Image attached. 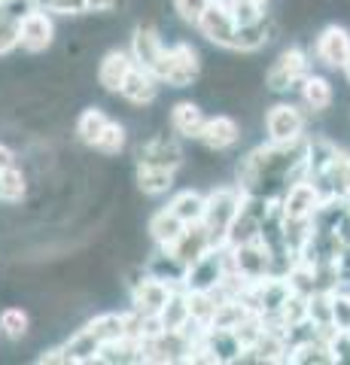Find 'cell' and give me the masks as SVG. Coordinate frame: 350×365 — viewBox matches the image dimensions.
<instances>
[{"label": "cell", "mask_w": 350, "mask_h": 365, "mask_svg": "<svg viewBox=\"0 0 350 365\" xmlns=\"http://www.w3.org/2000/svg\"><path fill=\"white\" fill-rule=\"evenodd\" d=\"M244 195L247 192L238 182H213L207 189V207H205V228L210 235L213 247H225V235L235 222V216L244 207Z\"/></svg>", "instance_id": "1"}, {"label": "cell", "mask_w": 350, "mask_h": 365, "mask_svg": "<svg viewBox=\"0 0 350 365\" xmlns=\"http://www.w3.org/2000/svg\"><path fill=\"white\" fill-rule=\"evenodd\" d=\"M201 67H205V58L195 46L189 40H177L165 49L159 67H155V76L168 88H192L201 76Z\"/></svg>", "instance_id": "2"}, {"label": "cell", "mask_w": 350, "mask_h": 365, "mask_svg": "<svg viewBox=\"0 0 350 365\" xmlns=\"http://www.w3.org/2000/svg\"><path fill=\"white\" fill-rule=\"evenodd\" d=\"M308 73H311L308 52H304L302 46H284V49L274 55V61L268 64V71L262 73L265 91H271V95H287V91L299 88Z\"/></svg>", "instance_id": "3"}, {"label": "cell", "mask_w": 350, "mask_h": 365, "mask_svg": "<svg viewBox=\"0 0 350 365\" xmlns=\"http://www.w3.org/2000/svg\"><path fill=\"white\" fill-rule=\"evenodd\" d=\"M308 110H302L299 104H292V101H277V104H271L265 110V137L271 143H292V140H302V137H308Z\"/></svg>", "instance_id": "4"}, {"label": "cell", "mask_w": 350, "mask_h": 365, "mask_svg": "<svg viewBox=\"0 0 350 365\" xmlns=\"http://www.w3.org/2000/svg\"><path fill=\"white\" fill-rule=\"evenodd\" d=\"M232 274V259H229V247H213L210 253L201 256L195 265L186 268V277H183V289L186 292H213L220 289L225 277Z\"/></svg>", "instance_id": "5"}, {"label": "cell", "mask_w": 350, "mask_h": 365, "mask_svg": "<svg viewBox=\"0 0 350 365\" xmlns=\"http://www.w3.org/2000/svg\"><path fill=\"white\" fill-rule=\"evenodd\" d=\"M195 28L210 46H220V49L235 52V43H238V21H235V16H232L229 0H213Z\"/></svg>", "instance_id": "6"}, {"label": "cell", "mask_w": 350, "mask_h": 365, "mask_svg": "<svg viewBox=\"0 0 350 365\" xmlns=\"http://www.w3.org/2000/svg\"><path fill=\"white\" fill-rule=\"evenodd\" d=\"M55 46V21L49 9H31L19 21V49L25 55H46Z\"/></svg>", "instance_id": "7"}, {"label": "cell", "mask_w": 350, "mask_h": 365, "mask_svg": "<svg viewBox=\"0 0 350 365\" xmlns=\"http://www.w3.org/2000/svg\"><path fill=\"white\" fill-rule=\"evenodd\" d=\"M229 259H232V274H238L244 283H259L274 274L271 265V253L262 241H250L241 247H229Z\"/></svg>", "instance_id": "8"}, {"label": "cell", "mask_w": 350, "mask_h": 365, "mask_svg": "<svg viewBox=\"0 0 350 365\" xmlns=\"http://www.w3.org/2000/svg\"><path fill=\"white\" fill-rule=\"evenodd\" d=\"M168 49V43L162 40V28L159 25H146V21H138L131 28V37H128V52L138 67H146V71L155 73L162 55Z\"/></svg>", "instance_id": "9"}, {"label": "cell", "mask_w": 350, "mask_h": 365, "mask_svg": "<svg viewBox=\"0 0 350 365\" xmlns=\"http://www.w3.org/2000/svg\"><path fill=\"white\" fill-rule=\"evenodd\" d=\"M314 58L329 71H344L350 61V31L344 25H326L314 40Z\"/></svg>", "instance_id": "10"}, {"label": "cell", "mask_w": 350, "mask_h": 365, "mask_svg": "<svg viewBox=\"0 0 350 365\" xmlns=\"http://www.w3.org/2000/svg\"><path fill=\"white\" fill-rule=\"evenodd\" d=\"M323 204V189L317 186L314 177H302L284 192L280 198V210H284L287 220H311L314 210Z\"/></svg>", "instance_id": "11"}, {"label": "cell", "mask_w": 350, "mask_h": 365, "mask_svg": "<svg viewBox=\"0 0 350 365\" xmlns=\"http://www.w3.org/2000/svg\"><path fill=\"white\" fill-rule=\"evenodd\" d=\"M134 67V58L128 49H119V46H110V49L101 55V61L95 67V79H98V88L107 91V95H119L122 83L128 79Z\"/></svg>", "instance_id": "12"}, {"label": "cell", "mask_w": 350, "mask_h": 365, "mask_svg": "<svg viewBox=\"0 0 350 365\" xmlns=\"http://www.w3.org/2000/svg\"><path fill=\"white\" fill-rule=\"evenodd\" d=\"M241 137H244V122L238 116H229V113H220V116H207L205 128L198 134V143H205L217 153H225L232 146H238Z\"/></svg>", "instance_id": "13"}, {"label": "cell", "mask_w": 350, "mask_h": 365, "mask_svg": "<svg viewBox=\"0 0 350 365\" xmlns=\"http://www.w3.org/2000/svg\"><path fill=\"white\" fill-rule=\"evenodd\" d=\"M159 88H162L159 76L153 71H146V67L134 64L128 79L119 88V98L125 101V104H134V107H150V104H155V98H159Z\"/></svg>", "instance_id": "14"}, {"label": "cell", "mask_w": 350, "mask_h": 365, "mask_svg": "<svg viewBox=\"0 0 350 365\" xmlns=\"http://www.w3.org/2000/svg\"><path fill=\"white\" fill-rule=\"evenodd\" d=\"M168 250L174 253V259L180 262V265L192 268L201 256L213 250V241H210V235H207L205 222H195V225H186V232L180 235V237H177V244H174V247H168Z\"/></svg>", "instance_id": "15"}, {"label": "cell", "mask_w": 350, "mask_h": 365, "mask_svg": "<svg viewBox=\"0 0 350 365\" xmlns=\"http://www.w3.org/2000/svg\"><path fill=\"white\" fill-rule=\"evenodd\" d=\"M299 98H302V107L311 113V116H326L335 104V88L326 76L317 73H308L304 83L299 86Z\"/></svg>", "instance_id": "16"}, {"label": "cell", "mask_w": 350, "mask_h": 365, "mask_svg": "<svg viewBox=\"0 0 350 365\" xmlns=\"http://www.w3.org/2000/svg\"><path fill=\"white\" fill-rule=\"evenodd\" d=\"M171 292H174V287L168 280H159V277H146L138 289H131L128 295H131V307L134 311H140V314H159L162 307H165V302L171 299Z\"/></svg>", "instance_id": "17"}, {"label": "cell", "mask_w": 350, "mask_h": 365, "mask_svg": "<svg viewBox=\"0 0 350 365\" xmlns=\"http://www.w3.org/2000/svg\"><path fill=\"white\" fill-rule=\"evenodd\" d=\"M134 182H138V192L143 198H159L174 192L177 186V170L171 168H155V165H138L134 170Z\"/></svg>", "instance_id": "18"}, {"label": "cell", "mask_w": 350, "mask_h": 365, "mask_svg": "<svg viewBox=\"0 0 350 365\" xmlns=\"http://www.w3.org/2000/svg\"><path fill=\"white\" fill-rule=\"evenodd\" d=\"M168 122H171V128L183 137V140H198L207 116H205V110H201V104H195V101H177V104L171 107V113H168Z\"/></svg>", "instance_id": "19"}, {"label": "cell", "mask_w": 350, "mask_h": 365, "mask_svg": "<svg viewBox=\"0 0 350 365\" xmlns=\"http://www.w3.org/2000/svg\"><path fill=\"white\" fill-rule=\"evenodd\" d=\"M146 232H150L155 247H165L168 250V247H174L177 237L186 232V222L180 220V216L171 207H162V210H155L150 216V222H146Z\"/></svg>", "instance_id": "20"}, {"label": "cell", "mask_w": 350, "mask_h": 365, "mask_svg": "<svg viewBox=\"0 0 350 365\" xmlns=\"http://www.w3.org/2000/svg\"><path fill=\"white\" fill-rule=\"evenodd\" d=\"M110 122H113V119L107 116V110L98 107V104H92V107H86L80 116H76V122H73V137H76V140H80L83 146H88V150H95V143L101 140V134L107 131Z\"/></svg>", "instance_id": "21"}, {"label": "cell", "mask_w": 350, "mask_h": 365, "mask_svg": "<svg viewBox=\"0 0 350 365\" xmlns=\"http://www.w3.org/2000/svg\"><path fill=\"white\" fill-rule=\"evenodd\" d=\"M159 323H162V332H186L189 329L192 311H189V292L183 287H174L171 299L159 311Z\"/></svg>", "instance_id": "22"}, {"label": "cell", "mask_w": 350, "mask_h": 365, "mask_svg": "<svg viewBox=\"0 0 350 365\" xmlns=\"http://www.w3.org/2000/svg\"><path fill=\"white\" fill-rule=\"evenodd\" d=\"M168 207H171L180 220H183L186 225H195L205 220V207H207V192H201V189H180L177 195L168 201Z\"/></svg>", "instance_id": "23"}, {"label": "cell", "mask_w": 350, "mask_h": 365, "mask_svg": "<svg viewBox=\"0 0 350 365\" xmlns=\"http://www.w3.org/2000/svg\"><path fill=\"white\" fill-rule=\"evenodd\" d=\"M86 329L92 332L101 344H110V341H119L128 335V317L116 314V311H104L86 319Z\"/></svg>", "instance_id": "24"}, {"label": "cell", "mask_w": 350, "mask_h": 365, "mask_svg": "<svg viewBox=\"0 0 350 365\" xmlns=\"http://www.w3.org/2000/svg\"><path fill=\"white\" fill-rule=\"evenodd\" d=\"M101 347H104V344H101V341L88 332L86 323H83V329H76V332L64 341L67 362H98Z\"/></svg>", "instance_id": "25"}, {"label": "cell", "mask_w": 350, "mask_h": 365, "mask_svg": "<svg viewBox=\"0 0 350 365\" xmlns=\"http://www.w3.org/2000/svg\"><path fill=\"white\" fill-rule=\"evenodd\" d=\"M259 228H262V216L253 213L250 207H241V213L235 216V222L225 235V247H241V244H250L259 241Z\"/></svg>", "instance_id": "26"}, {"label": "cell", "mask_w": 350, "mask_h": 365, "mask_svg": "<svg viewBox=\"0 0 350 365\" xmlns=\"http://www.w3.org/2000/svg\"><path fill=\"white\" fill-rule=\"evenodd\" d=\"M28 177L19 165L0 170V204H21L28 198Z\"/></svg>", "instance_id": "27"}, {"label": "cell", "mask_w": 350, "mask_h": 365, "mask_svg": "<svg viewBox=\"0 0 350 365\" xmlns=\"http://www.w3.org/2000/svg\"><path fill=\"white\" fill-rule=\"evenodd\" d=\"M0 335H6L9 341H25L31 338V314L25 307L6 304L0 311Z\"/></svg>", "instance_id": "28"}, {"label": "cell", "mask_w": 350, "mask_h": 365, "mask_svg": "<svg viewBox=\"0 0 350 365\" xmlns=\"http://www.w3.org/2000/svg\"><path fill=\"white\" fill-rule=\"evenodd\" d=\"M287 362H296V365H311V362L329 365V362H335V356L329 350V341H326V338H314V341H304V344L292 347Z\"/></svg>", "instance_id": "29"}, {"label": "cell", "mask_w": 350, "mask_h": 365, "mask_svg": "<svg viewBox=\"0 0 350 365\" xmlns=\"http://www.w3.org/2000/svg\"><path fill=\"white\" fill-rule=\"evenodd\" d=\"M220 302H222V299H220L217 292H201V289L189 292L192 323L201 326V329H207V326L213 323V317H217V311H220Z\"/></svg>", "instance_id": "30"}, {"label": "cell", "mask_w": 350, "mask_h": 365, "mask_svg": "<svg viewBox=\"0 0 350 365\" xmlns=\"http://www.w3.org/2000/svg\"><path fill=\"white\" fill-rule=\"evenodd\" d=\"M125 146H128V125L119 122V119H113L107 125V131L101 134V140L95 143V153L113 158V155H119L122 150H125Z\"/></svg>", "instance_id": "31"}, {"label": "cell", "mask_w": 350, "mask_h": 365, "mask_svg": "<svg viewBox=\"0 0 350 365\" xmlns=\"http://www.w3.org/2000/svg\"><path fill=\"white\" fill-rule=\"evenodd\" d=\"M229 6H232V16L238 21V28L259 25L262 19H268V6L262 0H229Z\"/></svg>", "instance_id": "32"}, {"label": "cell", "mask_w": 350, "mask_h": 365, "mask_svg": "<svg viewBox=\"0 0 350 365\" xmlns=\"http://www.w3.org/2000/svg\"><path fill=\"white\" fill-rule=\"evenodd\" d=\"M210 4H213V0H171V9H174V16L183 21V25L195 28L201 21V16L207 13Z\"/></svg>", "instance_id": "33"}, {"label": "cell", "mask_w": 350, "mask_h": 365, "mask_svg": "<svg viewBox=\"0 0 350 365\" xmlns=\"http://www.w3.org/2000/svg\"><path fill=\"white\" fill-rule=\"evenodd\" d=\"M19 49V19H13L0 6V58Z\"/></svg>", "instance_id": "34"}, {"label": "cell", "mask_w": 350, "mask_h": 365, "mask_svg": "<svg viewBox=\"0 0 350 365\" xmlns=\"http://www.w3.org/2000/svg\"><path fill=\"white\" fill-rule=\"evenodd\" d=\"M43 9H49L52 16H86L88 0H40Z\"/></svg>", "instance_id": "35"}, {"label": "cell", "mask_w": 350, "mask_h": 365, "mask_svg": "<svg viewBox=\"0 0 350 365\" xmlns=\"http://www.w3.org/2000/svg\"><path fill=\"white\" fill-rule=\"evenodd\" d=\"M116 6H119V0H88V13L107 16V19H116Z\"/></svg>", "instance_id": "36"}, {"label": "cell", "mask_w": 350, "mask_h": 365, "mask_svg": "<svg viewBox=\"0 0 350 365\" xmlns=\"http://www.w3.org/2000/svg\"><path fill=\"white\" fill-rule=\"evenodd\" d=\"M13 165H19L16 150H13V146H9V143H4V140H0V170L13 168Z\"/></svg>", "instance_id": "37"}, {"label": "cell", "mask_w": 350, "mask_h": 365, "mask_svg": "<svg viewBox=\"0 0 350 365\" xmlns=\"http://www.w3.org/2000/svg\"><path fill=\"white\" fill-rule=\"evenodd\" d=\"M344 76H347V83H350V61L344 64Z\"/></svg>", "instance_id": "38"}, {"label": "cell", "mask_w": 350, "mask_h": 365, "mask_svg": "<svg viewBox=\"0 0 350 365\" xmlns=\"http://www.w3.org/2000/svg\"><path fill=\"white\" fill-rule=\"evenodd\" d=\"M262 4H268V0H262Z\"/></svg>", "instance_id": "39"}]
</instances>
